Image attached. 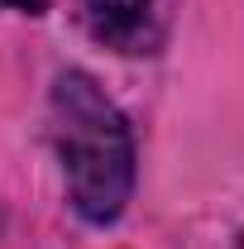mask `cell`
I'll list each match as a JSON object with an SVG mask.
<instances>
[{
	"mask_svg": "<svg viewBox=\"0 0 244 249\" xmlns=\"http://www.w3.org/2000/svg\"><path fill=\"white\" fill-rule=\"evenodd\" d=\"M53 144L72 211L91 225L120 220L134 192V134L91 72H62L53 82Z\"/></svg>",
	"mask_w": 244,
	"mask_h": 249,
	"instance_id": "6da1fadb",
	"label": "cell"
},
{
	"mask_svg": "<svg viewBox=\"0 0 244 249\" xmlns=\"http://www.w3.org/2000/svg\"><path fill=\"white\" fill-rule=\"evenodd\" d=\"M82 10L91 34L120 53H149L158 43V0H82Z\"/></svg>",
	"mask_w": 244,
	"mask_h": 249,
	"instance_id": "7a4b0ae2",
	"label": "cell"
},
{
	"mask_svg": "<svg viewBox=\"0 0 244 249\" xmlns=\"http://www.w3.org/2000/svg\"><path fill=\"white\" fill-rule=\"evenodd\" d=\"M0 10H24V15H43L48 0H0Z\"/></svg>",
	"mask_w": 244,
	"mask_h": 249,
	"instance_id": "3957f363",
	"label": "cell"
}]
</instances>
